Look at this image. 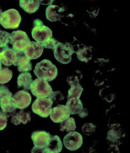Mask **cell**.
Segmentation results:
<instances>
[{
	"label": "cell",
	"instance_id": "cell-1",
	"mask_svg": "<svg viewBox=\"0 0 130 153\" xmlns=\"http://www.w3.org/2000/svg\"><path fill=\"white\" fill-rule=\"evenodd\" d=\"M34 72L38 78L48 82L53 81L58 75V70L56 66L47 59H43L36 64Z\"/></svg>",
	"mask_w": 130,
	"mask_h": 153
},
{
	"label": "cell",
	"instance_id": "cell-2",
	"mask_svg": "<svg viewBox=\"0 0 130 153\" xmlns=\"http://www.w3.org/2000/svg\"><path fill=\"white\" fill-rule=\"evenodd\" d=\"M13 94L5 86H0V114L7 118L12 116L16 113V107L12 97Z\"/></svg>",
	"mask_w": 130,
	"mask_h": 153
},
{
	"label": "cell",
	"instance_id": "cell-3",
	"mask_svg": "<svg viewBox=\"0 0 130 153\" xmlns=\"http://www.w3.org/2000/svg\"><path fill=\"white\" fill-rule=\"evenodd\" d=\"M21 21L20 13L15 9L6 10L0 16V24L6 29L14 30L19 28Z\"/></svg>",
	"mask_w": 130,
	"mask_h": 153
},
{
	"label": "cell",
	"instance_id": "cell-4",
	"mask_svg": "<svg viewBox=\"0 0 130 153\" xmlns=\"http://www.w3.org/2000/svg\"><path fill=\"white\" fill-rule=\"evenodd\" d=\"M31 35L35 40L42 44L52 37V32L42 20L36 19L33 21Z\"/></svg>",
	"mask_w": 130,
	"mask_h": 153
},
{
	"label": "cell",
	"instance_id": "cell-5",
	"mask_svg": "<svg viewBox=\"0 0 130 153\" xmlns=\"http://www.w3.org/2000/svg\"><path fill=\"white\" fill-rule=\"evenodd\" d=\"M53 52L56 60L65 65L71 62L72 55L75 53L73 46L71 43H63L58 41Z\"/></svg>",
	"mask_w": 130,
	"mask_h": 153
},
{
	"label": "cell",
	"instance_id": "cell-6",
	"mask_svg": "<svg viewBox=\"0 0 130 153\" xmlns=\"http://www.w3.org/2000/svg\"><path fill=\"white\" fill-rule=\"evenodd\" d=\"M30 42V39L25 32L18 30L12 33L10 43L12 49L17 53L24 52L25 49Z\"/></svg>",
	"mask_w": 130,
	"mask_h": 153
},
{
	"label": "cell",
	"instance_id": "cell-7",
	"mask_svg": "<svg viewBox=\"0 0 130 153\" xmlns=\"http://www.w3.org/2000/svg\"><path fill=\"white\" fill-rule=\"evenodd\" d=\"M52 135L45 131H35L31 135L34 147L31 153H43L44 149L49 145Z\"/></svg>",
	"mask_w": 130,
	"mask_h": 153
},
{
	"label": "cell",
	"instance_id": "cell-8",
	"mask_svg": "<svg viewBox=\"0 0 130 153\" xmlns=\"http://www.w3.org/2000/svg\"><path fill=\"white\" fill-rule=\"evenodd\" d=\"M30 90L33 95L37 98L48 97L53 91L47 81L38 78L32 82Z\"/></svg>",
	"mask_w": 130,
	"mask_h": 153
},
{
	"label": "cell",
	"instance_id": "cell-9",
	"mask_svg": "<svg viewBox=\"0 0 130 153\" xmlns=\"http://www.w3.org/2000/svg\"><path fill=\"white\" fill-rule=\"evenodd\" d=\"M53 102L49 97L37 98L32 105V111L42 118H47L50 115Z\"/></svg>",
	"mask_w": 130,
	"mask_h": 153
},
{
	"label": "cell",
	"instance_id": "cell-10",
	"mask_svg": "<svg viewBox=\"0 0 130 153\" xmlns=\"http://www.w3.org/2000/svg\"><path fill=\"white\" fill-rule=\"evenodd\" d=\"M63 142L67 149L71 151H76L82 145V135L78 132H70L64 137Z\"/></svg>",
	"mask_w": 130,
	"mask_h": 153
},
{
	"label": "cell",
	"instance_id": "cell-11",
	"mask_svg": "<svg viewBox=\"0 0 130 153\" xmlns=\"http://www.w3.org/2000/svg\"><path fill=\"white\" fill-rule=\"evenodd\" d=\"M70 113L66 106L64 105H58L52 109L50 118L52 122L55 123H61L69 117Z\"/></svg>",
	"mask_w": 130,
	"mask_h": 153
},
{
	"label": "cell",
	"instance_id": "cell-12",
	"mask_svg": "<svg viewBox=\"0 0 130 153\" xmlns=\"http://www.w3.org/2000/svg\"><path fill=\"white\" fill-rule=\"evenodd\" d=\"M17 108L23 110L28 107L31 102L32 97L30 93L25 90L17 92L12 97Z\"/></svg>",
	"mask_w": 130,
	"mask_h": 153
},
{
	"label": "cell",
	"instance_id": "cell-13",
	"mask_svg": "<svg viewBox=\"0 0 130 153\" xmlns=\"http://www.w3.org/2000/svg\"><path fill=\"white\" fill-rule=\"evenodd\" d=\"M18 53L8 46L0 50V62L6 66L14 65L16 62Z\"/></svg>",
	"mask_w": 130,
	"mask_h": 153
},
{
	"label": "cell",
	"instance_id": "cell-14",
	"mask_svg": "<svg viewBox=\"0 0 130 153\" xmlns=\"http://www.w3.org/2000/svg\"><path fill=\"white\" fill-rule=\"evenodd\" d=\"M44 48L42 44L37 42H30L24 49L26 56L31 59H38L43 53Z\"/></svg>",
	"mask_w": 130,
	"mask_h": 153
},
{
	"label": "cell",
	"instance_id": "cell-15",
	"mask_svg": "<svg viewBox=\"0 0 130 153\" xmlns=\"http://www.w3.org/2000/svg\"><path fill=\"white\" fill-rule=\"evenodd\" d=\"M14 65L17 66V70L19 72H28L33 68L31 59L25 56L24 52L18 53L16 62Z\"/></svg>",
	"mask_w": 130,
	"mask_h": 153
},
{
	"label": "cell",
	"instance_id": "cell-16",
	"mask_svg": "<svg viewBox=\"0 0 130 153\" xmlns=\"http://www.w3.org/2000/svg\"><path fill=\"white\" fill-rule=\"evenodd\" d=\"M63 144L60 138L55 135L51 137L49 143L44 149L43 153H59L62 151Z\"/></svg>",
	"mask_w": 130,
	"mask_h": 153
},
{
	"label": "cell",
	"instance_id": "cell-17",
	"mask_svg": "<svg viewBox=\"0 0 130 153\" xmlns=\"http://www.w3.org/2000/svg\"><path fill=\"white\" fill-rule=\"evenodd\" d=\"M64 11V9L56 5H52L47 7L45 14L47 19L50 22H55L60 20L61 13Z\"/></svg>",
	"mask_w": 130,
	"mask_h": 153
},
{
	"label": "cell",
	"instance_id": "cell-18",
	"mask_svg": "<svg viewBox=\"0 0 130 153\" xmlns=\"http://www.w3.org/2000/svg\"><path fill=\"white\" fill-rule=\"evenodd\" d=\"M66 106L70 114L72 115H79L84 109L83 103L80 98H71L68 99Z\"/></svg>",
	"mask_w": 130,
	"mask_h": 153
},
{
	"label": "cell",
	"instance_id": "cell-19",
	"mask_svg": "<svg viewBox=\"0 0 130 153\" xmlns=\"http://www.w3.org/2000/svg\"><path fill=\"white\" fill-rule=\"evenodd\" d=\"M20 8L29 14L34 13L38 10L40 7L39 1L36 0H20Z\"/></svg>",
	"mask_w": 130,
	"mask_h": 153
},
{
	"label": "cell",
	"instance_id": "cell-20",
	"mask_svg": "<svg viewBox=\"0 0 130 153\" xmlns=\"http://www.w3.org/2000/svg\"><path fill=\"white\" fill-rule=\"evenodd\" d=\"M33 81V78L30 73H23L20 74L17 78V86L18 88L22 87L24 90H30L31 84Z\"/></svg>",
	"mask_w": 130,
	"mask_h": 153
},
{
	"label": "cell",
	"instance_id": "cell-21",
	"mask_svg": "<svg viewBox=\"0 0 130 153\" xmlns=\"http://www.w3.org/2000/svg\"><path fill=\"white\" fill-rule=\"evenodd\" d=\"M31 120V117L30 112H26L21 110L18 113L12 116L11 122L15 125H20L21 123L26 125L28 122H30Z\"/></svg>",
	"mask_w": 130,
	"mask_h": 153
},
{
	"label": "cell",
	"instance_id": "cell-22",
	"mask_svg": "<svg viewBox=\"0 0 130 153\" xmlns=\"http://www.w3.org/2000/svg\"><path fill=\"white\" fill-rule=\"evenodd\" d=\"M79 60L87 63L91 59L92 51L90 47L84 46L75 52Z\"/></svg>",
	"mask_w": 130,
	"mask_h": 153
},
{
	"label": "cell",
	"instance_id": "cell-23",
	"mask_svg": "<svg viewBox=\"0 0 130 153\" xmlns=\"http://www.w3.org/2000/svg\"><path fill=\"white\" fill-rule=\"evenodd\" d=\"M60 126L61 131H66V132L74 131L76 128L75 120L73 117H69L61 122Z\"/></svg>",
	"mask_w": 130,
	"mask_h": 153
},
{
	"label": "cell",
	"instance_id": "cell-24",
	"mask_svg": "<svg viewBox=\"0 0 130 153\" xmlns=\"http://www.w3.org/2000/svg\"><path fill=\"white\" fill-rule=\"evenodd\" d=\"M12 71L8 68H3L0 70V84L7 83L12 78Z\"/></svg>",
	"mask_w": 130,
	"mask_h": 153
},
{
	"label": "cell",
	"instance_id": "cell-25",
	"mask_svg": "<svg viewBox=\"0 0 130 153\" xmlns=\"http://www.w3.org/2000/svg\"><path fill=\"white\" fill-rule=\"evenodd\" d=\"M84 91V89L80 84L78 85L71 87L68 90L67 99L71 98H80Z\"/></svg>",
	"mask_w": 130,
	"mask_h": 153
},
{
	"label": "cell",
	"instance_id": "cell-26",
	"mask_svg": "<svg viewBox=\"0 0 130 153\" xmlns=\"http://www.w3.org/2000/svg\"><path fill=\"white\" fill-rule=\"evenodd\" d=\"M75 73L67 78V82L71 87L78 85L79 84L80 79L82 78V75L80 71H76Z\"/></svg>",
	"mask_w": 130,
	"mask_h": 153
},
{
	"label": "cell",
	"instance_id": "cell-27",
	"mask_svg": "<svg viewBox=\"0 0 130 153\" xmlns=\"http://www.w3.org/2000/svg\"><path fill=\"white\" fill-rule=\"evenodd\" d=\"M11 33L0 30V48L8 46Z\"/></svg>",
	"mask_w": 130,
	"mask_h": 153
},
{
	"label": "cell",
	"instance_id": "cell-28",
	"mask_svg": "<svg viewBox=\"0 0 130 153\" xmlns=\"http://www.w3.org/2000/svg\"><path fill=\"white\" fill-rule=\"evenodd\" d=\"M96 127V125L93 123H86L82 127V130L86 135H90L94 132Z\"/></svg>",
	"mask_w": 130,
	"mask_h": 153
},
{
	"label": "cell",
	"instance_id": "cell-29",
	"mask_svg": "<svg viewBox=\"0 0 130 153\" xmlns=\"http://www.w3.org/2000/svg\"><path fill=\"white\" fill-rule=\"evenodd\" d=\"M48 97L50 98L53 101V103L55 102H58L63 100L65 99V97L62 93L59 91H52V94Z\"/></svg>",
	"mask_w": 130,
	"mask_h": 153
},
{
	"label": "cell",
	"instance_id": "cell-30",
	"mask_svg": "<svg viewBox=\"0 0 130 153\" xmlns=\"http://www.w3.org/2000/svg\"><path fill=\"white\" fill-rule=\"evenodd\" d=\"M58 42V40L52 37L45 43L42 44V45L45 48L51 49L53 51L55 48Z\"/></svg>",
	"mask_w": 130,
	"mask_h": 153
},
{
	"label": "cell",
	"instance_id": "cell-31",
	"mask_svg": "<svg viewBox=\"0 0 130 153\" xmlns=\"http://www.w3.org/2000/svg\"><path fill=\"white\" fill-rule=\"evenodd\" d=\"M8 118L5 115L0 114V131L3 130L6 127Z\"/></svg>",
	"mask_w": 130,
	"mask_h": 153
},
{
	"label": "cell",
	"instance_id": "cell-32",
	"mask_svg": "<svg viewBox=\"0 0 130 153\" xmlns=\"http://www.w3.org/2000/svg\"><path fill=\"white\" fill-rule=\"evenodd\" d=\"M54 1H49V2H42V1H39L40 4L43 5H51L53 3Z\"/></svg>",
	"mask_w": 130,
	"mask_h": 153
},
{
	"label": "cell",
	"instance_id": "cell-33",
	"mask_svg": "<svg viewBox=\"0 0 130 153\" xmlns=\"http://www.w3.org/2000/svg\"><path fill=\"white\" fill-rule=\"evenodd\" d=\"M2 10L1 9V7H0V16L1 15V14H2Z\"/></svg>",
	"mask_w": 130,
	"mask_h": 153
},
{
	"label": "cell",
	"instance_id": "cell-34",
	"mask_svg": "<svg viewBox=\"0 0 130 153\" xmlns=\"http://www.w3.org/2000/svg\"><path fill=\"white\" fill-rule=\"evenodd\" d=\"M1 68H2V63H1V62H0V70L1 69Z\"/></svg>",
	"mask_w": 130,
	"mask_h": 153
}]
</instances>
